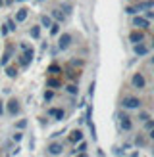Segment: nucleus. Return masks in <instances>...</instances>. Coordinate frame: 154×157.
<instances>
[{
    "instance_id": "nucleus-1",
    "label": "nucleus",
    "mask_w": 154,
    "mask_h": 157,
    "mask_svg": "<svg viewBox=\"0 0 154 157\" xmlns=\"http://www.w3.org/2000/svg\"><path fill=\"white\" fill-rule=\"evenodd\" d=\"M139 105H141V101H139V98H133V96H129L123 100V107H127V109H137Z\"/></svg>"
},
{
    "instance_id": "nucleus-2",
    "label": "nucleus",
    "mask_w": 154,
    "mask_h": 157,
    "mask_svg": "<svg viewBox=\"0 0 154 157\" xmlns=\"http://www.w3.org/2000/svg\"><path fill=\"white\" fill-rule=\"evenodd\" d=\"M23 48H25V54H23V56L19 58V63H21V65H27L29 61L33 59V50H31V48H27L25 44H23Z\"/></svg>"
},
{
    "instance_id": "nucleus-3",
    "label": "nucleus",
    "mask_w": 154,
    "mask_h": 157,
    "mask_svg": "<svg viewBox=\"0 0 154 157\" xmlns=\"http://www.w3.org/2000/svg\"><path fill=\"white\" fill-rule=\"evenodd\" d=\"M69 42H71V35H67V33H64V35L60 36V42H58V46H60L62 50H66L67 46H69Z\"/></svg>"
},
{
    "instance_id": "nucleus-4",
    "label": "nucleus",
    "mask_w": 154,
    "mask_h": 157,
    "mask_svg": "<svg viewBox=\"0 0 154 157\" xmlns=\"http://www.w3.org/2000/svg\"><path fill=\"white\" fill-rule=\"evenodd\" d=\"M133 86H135V88H144V77L141 73H137L133 77Z\"/></svg>"
},
{
    "instance_id": "nucleus-5",
    "label": "nucleus",
    "mask_w": 154,
    "mask_h": 157,
    "mask_svg": "<svg viewBox=\"0 0 154 157\" xmlns=\"http://www.w3.org/2000/svg\"><path fill=\"white\" fill-rule=\"evenodd\" d=\"M62 150H64V147H62V144H58V142H54V144H50V146H48V151H50L52 155H60V153H62Z\"/></svg>"
},
{
    "instance_id": "nucleus-6",
    "label": "nucleus",
    "mask_w": 154,
    "mask_h": 157,
    "mask_svg": "<svg viewBox=\"0 0 154 157\" xmlns=\"http://www.w3.org/2000/svg\"><path fill=\"white\" fill-rule=\"evenodd\" d=\"M8 111H10L12 115H15L19 111V105H18V100H10L8 101Z\"/></svg>"
},
{
    "instance_id": "nucleus-7",
    "label": "nucleus",
    "mask_w": 154,
    "mask_h": 157,
    "mask_svg": "<svg viewBox=\"0 0 154 157\" xmlns=\"http://www.w3.org/2000/svg\"><path fill=\"white\" fill-rule=\"evenodd\" d=\"M133 25L135 27H148V19H146V17H135Z\"/></svg>"
},
{
    "instance_id": "nucleus-8",
    "label": "nucleus",
    "mask_w": 154,
    "mask_h": 157,
    "mask_svg": "<svg viewBox=\"0 0 154 157\" xmlns=\"http://www.w3.org/2000/svg\"><path fill=\"white\" fill-rule=\"evenodd\" d=\"M146 52H148V48H146L144 44H141V42L135 44V54H137V56H144Z\"/></svg>"
},
{
    "instance_id": "nucleus-9",
    "label": "nucleus",
    "mask_w": 154,
    "mask_h": 157,
    "mask_svg": "<svg viewBox=\"0 0 154 157\" xmlns=\"http://www.w3.org/2000/svg\"><path fill=\"white\" fill-rule=\"evenodd\" d=\"M120 119H121V127H123V130H129V128H131V119H129L127 115H121Z\"/></svg>"
},
{
    "instance_id": "nucleus-10",
    "label": "nucleus",
    "mask_w": 154,
    "mask_h": 157,
    "mask_svg": "<svg viewBox=\"0 0 154 157\" xmlns=\"http://www.w3.org/2000/svg\"><path fill=\"white\" fill-rule=\"evenodd\" d=\"M81 138H83V132H81V130H73L71 136H69V140H71V142H81Z\"/></svg>"
},
{
    "instance_id": "nucleus-11",
    "label": "nucleus",
    "mask_w": 154,
    "mask_h": 157,
    "mask_svg": "<svg viewBox=\"0 0 154 157\" xmlns=\"http://www.w3.org/2000/svg\"><path fill=\"white\" fill-rule=\"evenodd\" d=\"M48 113L52 117H56V119H64V111H62V109H50Z\"/></svg>"
},
{
    "instance_id": "nucleus-12",
    "label": "nucleus",
    "mask_w": 154,
    "mask_h": 157,
    "mask_svg": "<svg viewBox=\"0 0 154 157\" xmlns=\"http://www.w3.org/2000/svg\"><path fill=\"white\" fill-rule=\"evenodd\" d=\"M25 19H27V10H19L15 15V21H25Z\"/></svg>"
},
{
    "instance_id": "nucleus-13",
    "label": "nucleus",
    "mask_w": 154,
    "mask_h": 157,
    "mask_svg": "<svg viewBox=\"0 0 154 157\" xmlns=\"http://www.w3.org/2000/svg\"><path fill=\"white\" fill-rule=\"evenodd\" d=\"M131 40H133V42H141L143 40V33H139V31L131 33Z\"/></svg>"
},
{
    "instance_id": "nucleus-14",
    "label": "nucleus",
    "mask_w": 154,
    "mask_h": 157,
    "mask_svg": "<svg viewBox=\"0 0 154 157\" xmlns=\"http://www.w3.org/2000/svg\"><path fill=\"white\" fill-rule=\"evenodd\" d=\"M10 54H12V48H8V50H6V54L2 56V59H0V63H2V65H6V63H8V59H10Z\"/></svg>"
},
{
    "instance_id": "nucleus-15",
    "label": "nucleus",
    "mask_w": 154,
    "mask_h": 157,
    "mask_svg": "<svg viewBox=\"0 0 154 157\" xmlns=\"http://www.w3.org/2000/svg\"><path fill=\"white\" fill-rule=\"evenodd\" d=\"M152 6H154V2H152V0H148V2L139 4V6H137V10H143V8H152Z\"/></svg>"
},
{
    "instance_id": "nucleus-16",
    "label": "nucleus",
    "mask_w": 154,
    "mask_h": 157,
    "mask_svg": "<svg viewBox=\"0 0 154 157\" xmlns=\"http://www.w3.org/2000/svg\"><path fill=\"white\" fill-rule=\"evenodd\" d=\"M31 36H33V38H38V36H41V29H38V27H33V29H31Z\"/></svg>"
},
{
    "instance_id": "nucleus-17",
    "label": "nucleus",
    "mask_w": 154,
    "mask_h": 157,
    "mask_svg": "<svg viewBox=\"0 0 154 157\" xmlns=\"http://www.w3.org/2000/svg\"><path fill=\"white\" fill-rule=\"evenodd\" d=\"M41 21H43V25H44V27H50V25H52V21H50L48 15H43V19H41Z\"/></svg>"
},
{
    "instance_id": "nucleus-18",
    "label": "nucleus",
    "mask_w": 154,
    "mask_h": 157,
    "mask_svg": "<svg viewBox=\"0 0 154 157\" xmlns=\"http://www.w3.org/2000/svg\"><path fill=\"white\" fill-rule=\"evenodd\" d=\"M58 27H60L58 23H54V25H50V33H52V35H58V31H60Z\"/></svg>"
},
{
    "instance_id": "nucleus-19",
    "label": "nucleus",
    "mask_w": 154,
    "mask_h": 157,
    "mask_svg": "<svg viewBox=\"0 0 154 157\" xmlns=\"http://www.w3.org/2000/svg\"><path fill=\"white\" fill-rule=\"evenodd\" d=\"M6 73H8V77H15V75H18V71H15L14 67H8V69H6Z\"/></svg>"
},
{
    "instance_id": "nucleus-20",
    "label": "nucleus",
    "mask_w": 154,
    "mask_h": 157,
    "mask_svg": "<svg viewBox=\"0 0 154 157\" xmlns=\"http://www.w3.org/2000/svg\"><path fill=\"white\" fill-rule=\"evenodd\" d=\"M48 86H52V88H58V86H60V82L56 81V78H50V81H48Z\"/></svg>"
},
{
    "instance_id": "nucleus-21",
    "label": "nucleus",
    "mask_w": 154,
    "mask_h": 157,
    "mask_svg": "<svg viewBox=\"0 0 154 157\" xmlns=\"http://www.w3.org/2000/svg\"><path fill=\"white\" fill-rule=\"evenodd\" d=\"M58 71H60L58 65H50V73H58Z\"/></svg>"
},
{
    "instance_id": "nucleus-22",
    "label": "nucleus",
    "mask_w": 154,
    "mask_h": 157,
    "mask_svg": "<svg viewBox=\"0 0 154 157\" xmlns=\"http://www.w3.org/2000/svg\"><path fill=\"white\" fill-rule=\"evenodd\" d=\"M67 90L71 92V94H75V92H77V88H75V84H69V86H67Z\"/></svg>"
},
{
    "instance_id": "nucleus-23",
    "label": "nucleus",
    "mask_w": 154,
    "mask_h": 157,
    "mask_svg": "<svg viewBox=\"0 0 154 157\" xmlns=\"http://www.w3.org/2000/svg\"><path fill=\"white\" fill-rule=\"evenodd\" d=\"M54 17H56V19H62V13H60L58 10H54Z\"/></svg>"
},
{
    "instance_id": "nucleus-24",
    "label": "nucleus",
    "mask_w": 154,
    "mask_h": 157,
    "mask_svg": "<svg viewBox=\"0 0 154 157\" xmlns=\"http://www.w3.org/2000/svg\"><path fill=\"white\" fill-rule=\"evenodd\" d=\"M15 27H14V21H8V31H14Z\"/></svg>"
},
{
    "instance_id": "nucleus-25",
    "label": "nucleus",
    "mask_w": 154,
    "mask_h": 157,
    "mask_svg": "<svg viewBox=\"0 0 154 157\" xmlns=\"http://www.w3.org/2000/svg\"><path fill=\"white\" fill-rule=\"evenodd\" d=\"M154 17V12H146V19H152Z\"/></svg>"
},
{
    "instance_id": "nucleus-26",
    "label": "nucleus",
    "mask_w": 154,
    "mask_h": 157,
    "mask_svg": "<svg viewBox=\"0 0 154 157\" xmlns=\"http://www.w3.org/2000/svg\"><path fill=\"white\" fill-rule=\"evenodd\" d=\"M25 124H27V121H19V123H18V127H19V128H23Z\"/></svg>"
},
{
    "instance_id": "nucleus-27",
    "label": "nucleus",
    "mask_w": 154,
    "mask_h": 157,
    "mask_svg": "<svg viewBox=\"0 0 154 157\" xmlns=\"http://www.w3.org/2000/svg\"><path fill=\"white\" fill-rule=\"evenodd\" d=\"M150 138L154 140V127H152V132H150Z\"/></svg>"
},
{
    "instance_id": "nucleus-28",
    "label": "nucleus",
    "mask_w": 154,
    "mask_h": 157,
    "mask_svg": "<svg viewBox=\"0 0 154 157\" xmlns=\"http://www.w3.org/2000/svg\"><path fill=\"white\" fill-rule=\"evenodd\" d=\"M0 115H2V101H0Z\"/></svg>"
},
{
    "instance_id": "nucleus-29",
    "label": "nucleus",
    "mask_w": 154,
    "mask_h": 157,
    "mask_svg": "<svg viewBox=\"0 0 154 157\" xmlns=\"http://www.w3.org/2000/svg\"><path fill=\"white\" fill-rule=\"evenodd\" d=\"M79 157H87V155H85V153H83V151H81V155H79Z\"/></svg>"
},
{
    "instance_id": "nucleus-30",
    "label": "nucleus",
    "mask_w": 154,
    "mask_h": 157,
    "mask_svg": "<svg viewBox=\"0 0 154 157\" xmlns=\"http://www.w3.org/2000/svg\"><path fill=\"white\" fill-rule=\"evenodd\" d=\"M2 2H4V0H0V6H2Z\"/></svg>"
},
{
    "instance_id": "nucleus-31",
    "label": "nucleus",
    "mask_w": 154,
    "mask_h": 157,
    "mask_svg": "<svg viewBox=\"0 0 154 157\" xmlns=\"http://www.w3.org/2000/svg\"><path fill=\"white\" fill-rule=\"evenodd\" d=\"M152 63H154V58H152Z\"/></svg>"
},
{
    "instance_id": "nucleus-32",
    "label": "nucleus",
    "mask_w": 154,
    "mask_h": 157,
    "mask_svg": "<svg viewBox=\"0 0 154 157\" xmlns=\"http://www.w3.org/2000/svg\"><path fill=\"white\" fill-rule=\"evenodd\" d=\"M152 46H154V40H152Z\"/></svg>"
}]
</instances>
